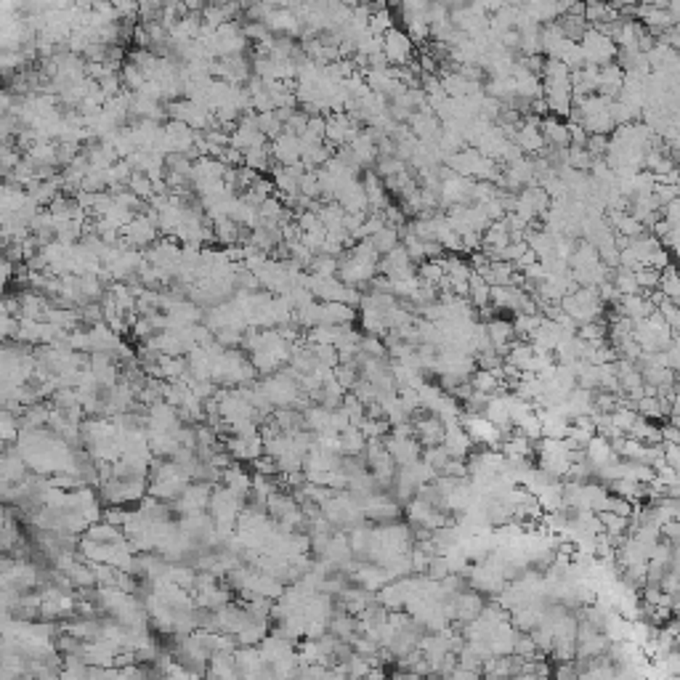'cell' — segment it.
Wrapping results in <instances>:
<instances>
[{"label": "cell", "instance_id": "obj_1", "mask_svg": "<svg viewBox=\"0 0 680 680\" xmlns=\"http://www.w3.org/2000/svg\"><path fill=\"white\" fill-rule=\"evenodd\" d=\"M380 51H383V56H386V62L407 64V62L412 59V38L391 27L388 32L380 35Z\"/></svg>", "mask_w": 680, "mask_h": 680}, {"label": "cell", "instance_id": "obj_2", "mask_svg": "<svg viewBox=\"0 0 680 680\" xmlns=\"http://www.w3.org/2000/svg\"><path fill=\"white\" fill-rule=\"evenodd\" d=\"M598 519H600L603 532L612 534V537H622V534L630 532V519H627V516H616V513H612V510H600Z\"/></svg>", "mask_w": 680, "mask_h": 680}, {"label": "cell", "instance_id": "obj_3", "mask_svg": "<svg viewBox=\"0 0 680 680\" xmlns=\"http://www.w3.org/2000/svg\"><path fill=\"white\" fill-rule=\"evenodd\" d=\"M662 460H665L670 468H678L680 465L678 444H667V441H662Z\"/></svg>", "mask_w": 680, "mask_h": 680}]
</instances>
